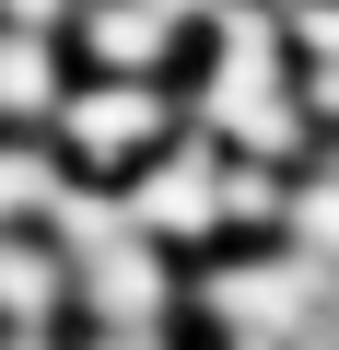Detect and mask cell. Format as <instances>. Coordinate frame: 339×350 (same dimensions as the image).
<instances>
[{
	"label": "cell",
	"instance_id": "cell-1",
	"mask_svg": "<svg viewBox=\"0 0 339 350\" xmlns=\"http://www.w3.org/2000/svg\"><path fill=\"white\" fill-rule=\"evenodd\" d=\"M59 163L71 175H117V163H152L164 140H176V94H164L152 70H94L59 94Z\"/></svg>",
	"mask_w": 339,
	"mask_h": 350
},
{
	"label": "cell",
	"instance_id": "cell-2",
	"mask_svg": "<svg viewBox=\"0 0 339 350\" xmlns=\"http://www.w3.org/2000/svg\"><path fill=\"white\" fill-rule=\"evenodd\" d=\"M59 94H71V70H59V36H36V24H0V129H47V117H59Z\"/></svg>",
	"mask_w": 339,
	"mask_h": 350
},
{
	"label": "cell",
	"instance_id": "cell-3",
	"mask_svg": "<svg viewBox=\"0 0 339 350\" xmlns=\"http://www.w3.org/2000/svg\"><path fill=\"white\" fill-rule=\"evenodd\" d=\"M59 292H71V245L59 234H0V315H59Z\"/></svg>",
	"mask_w": 339,
	"mask_h": 350
},
{
	"label": "cell",
	"instance_id": "cell-4",
	"mask_svg": "<svg viewBox=\"0 0 339 350\" xmlns=\"http://www.w3.org/2000/svg\"><path fill=\"white\" fill-rule=\"evenodd\" d=\"M59 187H71L59 140H0V234H12V222H36V211H47Z\"/></svg>",
	"mask_w": 339,
	"mask_h": 350
},
{
	"label": "cell",
	"instance_id": "cell-5",
	"mask_svg": "<svg viewBox=\"0 0 339 350\" xmlns=\"http://www.w3.org/2000/svg\"><path fill=\"white\" fill-rule=\"evenodd\" d=\"M105 350H152V338H140V327H117V338H105Z\"/></svg>",
	"mask_w": 339,
	"mask_h": 350
},
{
	"label": "cell",
	"instance_id": "cell-6",
	"mask_svg": "<svg viewBox=\"0 0 339 350\" xmlns=\"http://www.w3.org/2000/svg\"><path fill=\"white\" fill-rule=\"evenodd\" d=\"M269 12H316V0H269Z\"/></svg>",
	"mask_w": 339,
	"mask_h": 350
},
{
	"label": "cell",
	"instance_id": "cell-7",
	"mask_svg": "<svg viewBox=\"0 0 339 350\" xmlns=\"http://www.w3.org/2000/svg\"><path fill=\"white\" fill-rule=\"evenodd\" d=\"M12 350H36V338H12Z\"/></svg>",
	"mask_w": 339,
	"mask_h": 350
}]
</instances>
